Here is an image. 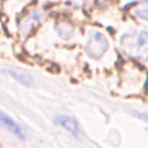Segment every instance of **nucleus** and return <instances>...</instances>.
<instances>
[{"mask_svg": "<svg viewBox=\"0 0 148 148\" xmlns=\"http://www.w3.org/2000/svg\"><path fill=\"white\" fill-rule=\"evenodd\" d=\"M0 126L3 127V128H6V130H8L9 132H12L15 136L20 138L21 140H24L25 139V134L23 133V131L21 130V127L12 118H9L8 116H6L2 112H0Z\"/></svg>", "mask_w": 148, "mask_h": 148, "instance_id": "nucleus-2", "label": "nucleus"}, {"mask_svg": "<svg viewBox=\"0 0 148 148\" xmlns=\"http://www.w3.org/2000/svg\"><path fill=\"white\" fill-rule=\"evenodd\" d=\"M8 73L12 76H14L17 81H20L21 83H23V84H30L31 83V79L27 74H22V73H18L17 71H13V69H8Z\"/></svg>", "mask_w": 148, "mask_h": 148, "instance_id": "nucleus-4", "label": "nucleus"}, {"mask_svg": "<svg viewBox=\"0 0 148 148\" xmlns=\"http://www.w3.org/2000/svg\"><path fill=\"white\" fill-rule=\"evenodd\" d=\"M56 121L59 125H61L65 130H67L69 133H72L73 135H75V136L79 135V132H80L79 125L73 118H71L68 116H58L56 118Z\"/></svg>", "mask_w": 148, "mask_h": 148, "instance_id": "nucleus-3", "label": "nucleus"}, {"mask_svg": "<svg viewBox=\"0 0 148 148\" xmlns=\"http://www.w3.org/2000/svg\"><path fill=\"white\" fill-rule=\"evenodd\" d=\"M109 47L108 39L101 32H94L86 44V52L94 59L101 58Z\"/></svg>", "mask_w": 148, "mask_h": 148, "instance_id": "nucleus-1", "label": "nucleus"}]
</instances>
